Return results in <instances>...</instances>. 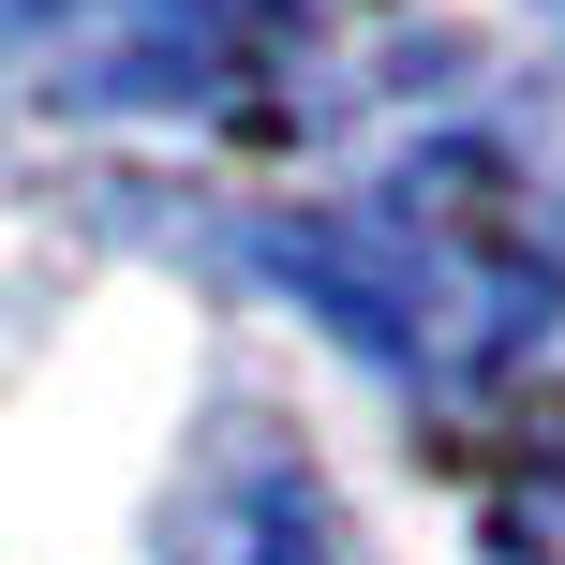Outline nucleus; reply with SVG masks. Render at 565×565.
<instances>
[{
  "instance_id": "f257e3e1",
  "label": "nucleus",
  "mask_w": 565,
  "mask_h": 565,
  "mask_svg": "<svg viewBox=\"0 0 565 565\" xmlns=\"http://www.w3.org/2000/svg\"><path fill=\"white\" fill-rule=\"evenodd\" d=\"M254 268L402 387H477L565 328V179H536L507 135H417L358 194L268 209Z\"/></svg>"
},
{
  "instance_id": "7ed1b4c3",
  "label": "nucleus",
  "mask_w": 565,
  "mask_h": 565,
  "mask_svg": "<svg viewBox=\"0 0 565 565\" xmlns=\"http://www.w3.org/2000/svg\"><path fill=\"white\" fill-rule=\"evenodd\" d=\"M164 565H342L328 477H312L268 417H238L224 447L194 461V491L164 507Z\"/></svg>"
},
{
  "instance_id": "20e7f679",
  "label": "nucleus",
  "mask_w": 565,
  "mask_h": 565,
  "mask_svg": "<svg viewBox=\"0 0 565 565\" xmlns=\"http://www.w3.org/2000/svg\"><path fill=\"white\" fill-rule=\"evenodd\" d=\"M491 551H507V565H565V447L507 461V491H491Z\"/></svg>"
},
{
  "instance_id": "f03ea898",
  "label": "nucleus",
  "mask_w": 565,
  "mask_h": 565,
  "mask_svg": "<svg viewBox=\"0 0 565 565\" xmlns=\"http://www.w3.org/2000/svg\"><path fill=\"white\" fill-rule=\"evenodd\" d=\"M282 30H298V0H0V60L105 119L224 105V89H254V60H282Z\"/></svg>"
}]
</instances>
